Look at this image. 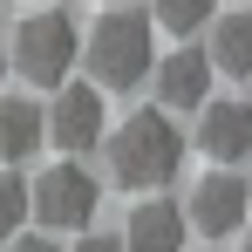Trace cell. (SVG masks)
<instances>
[{
	"mask_svg": "<svg viewBox=\"0 0 252 252\" xmlns=\"http://www.w3.org/2000/svg\"><path fill=\"white\" fill-rule=\"evenodd\" d=\"M109 143V177L123 184V191H164L170 177L184 170V136L170 123L164 109H136L116 123V136H102Z\"/></svg>",
	"mask_w": 252,
	"mask_h": 252,
	"instance_id": "obj_1",
	"label": "cell"
},
{
	"mask_svg": "<svg viewBox=\"0 0 252 252\" xmlns=\"http://www.w3.org/2000/svg\"><path fill=\"white\" fill-rule=\"evenodd\" d=\"M82 62L102 89H143V75H157V21L109 7L82 41Z\"/></svg>",
	"mask_w": 252,
	"mask_h": 252,
	"instance_id": "obj_2",
	"label": "cell"
},
{
	"mask_svg": "<svg viewBox=\"0 0 252 252\" xmlns=\"http://www.w3.org/2000/svg\"><path fill=\"white\" fill-rule=\"evenodd\" d=\"M7 62H14V75H21V82L62 89V82H68V68L82 62V28H75L62 7L28 14V21L14 28V41H7Z\"/></svg>",
	"mask_w": 252,
	"mask_h": 252,
	"instance_id": "obj_3",
	"label": "cell"
},
{
	"mask_svg": "<svg viewBox=\"0 0 252 252\" xmlns=\"http://www.w3.org/2000/svg\"><path fill=\"white\" fill-rule=\"evenodd\" d=\"M95 205H102V184H95L82 164H48L41 177L28 184V218L48 225V232H89Z\"/></svg>",
	"mask_w": 252,
	"mask_h": 252,
	"instance_id": "obj_4",
	"label": "cell"
},
{
	"mask_svg": "<svg viewBox=\"0 0 252 252\" xmlns=\"http://www.w3.org/2000/svg\"><path fill=\"white\" fill-rule=\"evenodd\" d=\"M246 205H252V184H239L232 170H211V177H198V191L184 198V218L205 239H239L246 232Z\"/></svg>",
	"mask_w": 252,
	"mask_h": 252,
	"instance_id": "obj_5",
	"label": "cell"
},
{
	"mask_svg": "<svg viewBox=\"0 0 252 252\" xmlns=\"http://www.w3.org/2000/svg\"><path fill=\"white\" fill-rule=\"evenodd\" d=\"M102 129H109V116H102V89L62 82L55 109H48V143H62V150H95Z\"/></svg>",
	"mask_w": 252,
	"mask_h": 252,
	"instance_id": "obj_6",
	"label": "cell"
},
{
	"mask_svg": "<svg viewBox=\"0 0 252 252\" xmlns=\"http://www.w3.org/2000/svg\"><path fill=\"white\" fill-rule=\"evenodd\" d=\"M198 150L205 157H218V164H239V157H252V102H205L198 109Z\"/></svg>",
	"mask_w": 252,
	"mask_h": 252,
	"instance_id": "obj_7",
	"label": "cell"
},
{
	"mask_svg": "<svg viewBox=\"0 0 252 252\" xmlns=\"http://www.w3.org/2000/svg\"><path fill=\"white\" fill-rule=\"evenodd\" d=\"M184 232H191L184 205H170V198H136V205H129V225H123V246L129 252H184Z\"/></svg>",
	"mask_w": 252,
	"mask_h": 252,
	"instance_id": "obj_8",
	"label": "cell"
},
{
	"mask_svg": "<svg viewBox=\"0 0 252 252\" xmlns=\"http://www.w3.org/2000/svg\"><path fill=\"white\" fill-rule=\"evenodd\" d=\"M157 95H164V109H205L211 102V55L198 48H177L157 62Z\"/></svg>",
	"mask_w": 252,
	"mask_h": 252,
	"instance_id": "obj_9",
	"label": "cell"
},
{
	"mask_svg": "<svg viewBox=\"0 0 252 252\" xmlns=\"http://www.w3.org/2000/svg\"><path fill=\"white\" fill-rule=\"evenodd\" d=\"M48 143V109H34V95H0V157L28 164Z\"/></svg>",
	"mask_w": 252,
	"mask_h": 252,
	"instance_id": "obj_10",
	"label": "cell"
},
{
	"mask_svg": "<svg viewBox=\"0 0 252 252\" xmlns=\"http://www.w3.org/2000/svg\"><path fill=\"white\" fill-rule=\"evenodd\" d=\"M211 68L218 75H252V14H218L211 21Z\"/></svg>",
	"mask_w": 252,
	"mask_h": 252,
	"instance_id": "obj_11",
	"label": "cell"
},
{
	"mask_svg": "<svg viewBox=\"0 0 252 252\" xmlns=\"http://www.w3.org/2000/svg\"><path fill=\"white\" fill-rule=\"evenodd\" d=\"M150 21L170 28V34H198L218 21V0H150Z\"/></svg>",
	"mask_w": 252,
	"mask_h": 252,
	"instance_id": "obj_12",
	"label": "cell"
},
{
	"mask_svg": "<svg viewBox=\"0 0 252 252\" xmlns=\"http://www.w3.org/2000/svg\"><path fill=\"white\" fill-rule=\"evenodd\" d=\"M21 225H28V184L14 170H0V246L21 239Z\"/></svg>",
	"mask_w": 252,
	"mask_h": 252,
	"instance_id": "obj_13",
	"label": "cell"
},
{
	"mask_svg": "<svg viewBox=\"0 0 252 252\" xmlns=\"http://www.w3.org/2000/svg\"><path fill=\"white\" fill-rule=\"evenodd\" d=\"M75 252H129V246H123V239H102V232H89Z\"/></svg>",
	"mask_w": 252,
	"mask_h": 252,
	"instance_id": "obj_14",
	"label": "cell"
},
{
	"mask_svg": "<svg viewBox=\"0 0 252 252\" xmlns=\"http://www.w3.org/2000/svg\"><path fill=\"white\" fill-rule=\"evenodd\" d=\"M7 252H62V246H55V239H14Z\"/></svg>",
	"mask_w": 252,
	"mask_h": 252,
	"instance_id": "obj_15",
	"label": "cell"
},
{
	"mask_svg": "<svg viewBox=\"0 0 252 252\" xmlns=\"http://www.w3.org/2000/svg\"><path fill=\"white\" fill-rule=\"evenodd\" d=\"M7 68H14V62H7V41H0V82H7Z\"/></svg>",
	"mask_w": 252,
	"mask_h": 252,
	"instance_id": "obj_16",
	"label": "cell"
},
{
	"mask_svg": "<svg viewBox=\"0 0 252 252\" xmlns=\"http://www.w3.org/2000/svg\"><path fill=\"white\" fill-rule=\"evenodd\" d=\"M239 252H252V232H246V246H239Z\"/></svg>",
	"mask_w": 252,
	"mask_h": 252,
	"instance_id": "obj_17",
	"label": "cell"
},
{
	"mask_svg": "<svg viewBox=\"0 0 252 252\" xmlns=\"http://www.w3.org/2000/svg\"><path fill=\"white\" fill-rule=\"evenodd\" d=\"M0 7H7V0H0Z\"/></svg>",
	"mask_w": 252,
	"mask_h": 252,
	"instance_id": "obj_18",
	"label": "cell"
}]
</instances>
